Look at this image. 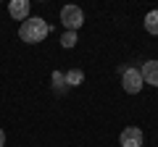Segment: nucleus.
<instances>
[{
  "label": "nucleus",
  "instance_id": "1",
  "mask_svg": "<svg viewBox=\"0 0 158 147\" xmlns=\"http://www.w3.org/2000/svg\"><path fill=\"white\" fill-rule=\"evenodd\" d=\"M48 34H50V24L42 16H29L27 21L19 26V37H21V42H27V45H37V42L45 40Z\"/></svg>",
  "mask_w": 158,
  "mask_h": 147
},
{
  "label": "nucleus",
  "instance_id": "2",
  "mask_svg": "<svg viewBox=\"0 0 158 147\" xmlns=\"http://www.w3.org/2000/svg\"><path fill=\"white\" fill-rule=\"evenodd\" d=\"M118 74H121V87H124V92L127 95H137V92H142V74H140V68H135V66H121L118 68Z\"/></svg>",
  "mask_w": 158,
  "mask_h": 147
},
{
  "label": "nucleus",
  "instance_id": "3",
  "mask_svg": "<svg viewBox=\"0 0 158 147\" xmlns=\"http://www.w3.org/2000/svg\"><path fill=\"white\" fill-rule=\"evenodd\" d=\"M61 24L66 26V32H79L85 24V11L79 6H63L61 8Z\"/></svg>",
  "mask_w": 158,
  "mask_h": 147
},
{
  "label": "nucleus",
  "instance_id": "4",
  "mask_svg": "<svg viewBox=\"0 0 158 147\" xmlns=\"http://www.w3.org/2000/svg\"><path fill=\"white\" fill-rule=\"evenodd\" d=\"M118 145L121 147H142V129L137 126H127L118 137Z\"/></svg>",
  "mask_w": 158,
  "mask_h": 147
},
{
  "label": "nucleus",
  "instance_id": "5",
  "mask_svg": "<svg viewBox=\"0 0 158 147\" xmlns=\"http://www.w3.org/2000/svg\"><path fill=\"white\" fill-rule=\"evenodd\" d=\"M29 11H32L29 0H11V3H8V13H11V18H16V21H21V24L29 18Z\"/></svg>",
  "mask_w": 158,
  "mask_h": 147
},
{
  "label": "nucleus",
  "instance_id": "6",
  "mask_svg": "<svg viewBox=\"0 0 158 147\" xmlns=\"http://www.w3.org/2000/svg\"><path fill=\"white\" fill-rule=\"evenodd\" d=\"M140 74H142V81L145 84L158 87V61H145L142 68H140Z\"/></svg>",
  "mask_w": 158,
  "mask_h": 147
},
{
  "label": "nucleus",
  "instance_id": "7",
  "mask_svg": "<svg viewBox=\"0 0 158 147\" xmlns=\"http://www.w3.org/2000/svg\"><path fill=\"white\" fill-rule=\"evenodd\" d=\"M82 81H85V71H82V68H69V71H66V84H69V89H71V87H79Z\"/></svg>",
  "mask_w": 158,
  "mask_h": 147
},
{
  "label": "nucleus",
  "instance_id": "8",
  "mask_svg": "<svg viewBox=\"0 0 158 147\" xmlns=\"http://www.w3.org/2000/svg\"><path fill=\"white\" fill-rule=\"evenodd\" d=\"M50 81H53V89H56L58 95H63V92L69 89V84H66V74H63V71H53Z\"/></svg>",
  "mask_w": 158,
  "mask_h": 147
},
{
  "label": "nucleus",
  "instance_id": "9",
  "mask_svg": "<svg viewBox=\"0 0 158 147\" xmlns=\"http://www.w3.org/2000/svg\"><path fill=\"white\" fill-rule=\"evenodd\" d=\"M145 32L153 34V37H158V8L145 16Z\"/></svg>",
  "mask_w": 158,
  "mask_h": 147
},
{
  "label": "nucleus",
  "instance_id": "10",
  "mask_svg": "<svg viewBox=\"0 0 158 147\" xmlns=\"http://www.w3.org/2000/svg\"><path fill=\"white\" fill-rule=\"evenodd\" d=\"M77 42H79V34H77V32H63V34H61V45L66 47V50H71Z\"/></svg>",
  "mask_w": 158,
  "mask_h": 147
},
{
  "label": "nucleus",
  "instance_id": "11",
  "mask_svg": "<svg viewBox=\"0 0 158 147\" xmlns=\"http://www.w3.org/2000/svg\"><path fill=\"white\" fill-rule=\"evenodd\" d=\"M0 147H6V131L0 129Z\"/></svg>",
  "mask_w": 158,
  "mask_h": 147
}]
</instances>
